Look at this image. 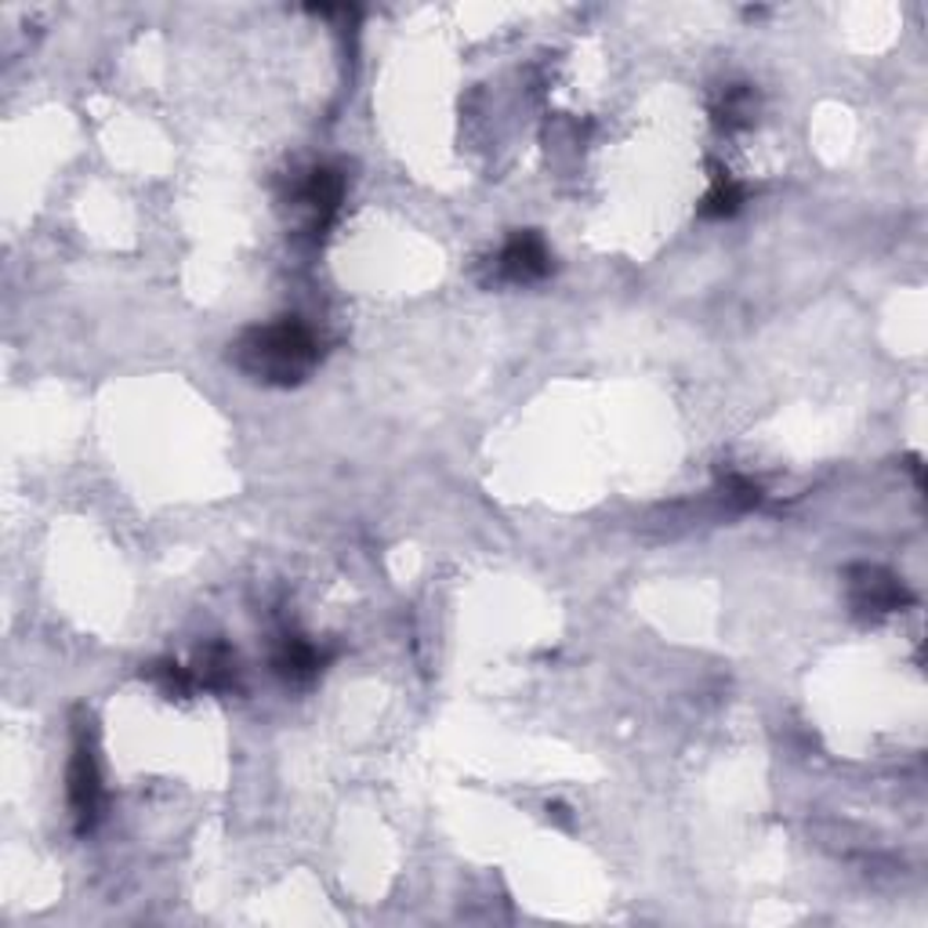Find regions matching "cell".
Wrapping results in <instances>:
<instances>
[{
  "mask_svg": "<svg viewBox=\"0 0 928 928\" xmlns=\"http://www.w3.org/2000/svg\"><path fill=\"white\" fill-rule=\"evenodd\" d=\"M316 338L313 330L297 319H280V324L258 327L236 344V363L247 374H254L269 385H294L316 363Z\"/></svg>",
  "mask_w": 928,
  "mask_h": 928,
  "instance_id": "obj_1",
  "label": "cell"
},
{
  "mask_svg": "<svg viewBox=\"0 0 928 928\" xmlns=\"http://www.w3.org/2000/svg\"><path fill=\"white\" fill-rule=\"evenodd\" d=\"M69 808H73V819H77L80 835H88V830L94 827V819H99V808H102L99 766H94L91 740H88L84 729L77 733L73 761H69Z\"/></svg>",
  "mask_w": 928,
  "mask_h": 928,
  "instance_id": "obj_2",
  "label": "cell"
},
{
  "mask_svg": "<svg viewBox=\"0 0 928 928\" xmlns=\"http://www.w3.org/2000/svg\"><path fill=\"white\" fill-rule=\"evenodd\" d=\"M497 269H501V276L508 283H533V280L548 276V269H552L548 247H544L537 233H519L508 240Z\"/></svg>",
  "mask_w": 928,
  "mask_h": 928,
  "instance_id": "obj_3",
  "label": "cell"
},
{
  "mask_svg": "<svg viewBox=\"0 0 928 928\" xmlns=\"http://www.w3.org/2000/svg\"><path fill=\"white\" fill-rule=\"evenodd\" d=\"M852 599L860 610L889 613V610H896V606L907 602V591H903V585L896 577L882 574V569L860 566V569H852Z\"/></svg>",
  "mask_w": 928,
  "mask_h": 928,
  "instance_id": "obj_4",
  "label": "cell"
},
{
  "mask_svg": "<svg viewBox=\"0 0 928 928\" xmlns=\"http://www.w3.org/2000/svg\"><path fill=\"white\" fill-rule=\"evenodd\" d=\"M341 200H344V182H341V174L330 171V168L313 171V178H308L305 189H302V204H305L308 214H313V229H316V233L327 229V225L335 222Z\"/></svg>",
  "mask_w": 928,
  "mask_h": 928,
  "instance_id": "obj_5",
  "label": "cell"
},
{
  "mask_svg": "<svg viewBox=\"0 0 928 928\" xmlns=\"http://www.w3.org/2000/svg\"><path fill=\"white\" fill-rule=\"evenodd\" d=\"M319 664H324V657H319V649L305 638H287L280 649V657H276L280 675L291 678V682H305V678H313L319 671Z\"/></svg>",
  "mask_w": 928,
  "mask_h": 928,
  "instance_id": "obj_6",
  "label": "cell"
},
{
  "mask_svg": "<svg viewBox=\"0 0 928 928\" xmlns=\"http://www.w3.org/2000/svg\"><path fill=\"white\" fill-rule=\"evenodd\" d=\"M744 204V193H740V185L729 182V178H718L715 189L704 196V204H700V214L704 218H729V214H736Z\"/></svg>",
  "mask_w": 928,
  "mask_h": 928,
  "instance_id": "obj_7",
  "label": "cell"
},
{
  "mask_svg": "<svg viewBox=\"0 0 928 928\" xmlns=\"http://www.w3.org/2000/svg\"><path fill=\"white\" fill-rule=\"evenodd\" d=\"M200 682L207 689H225L233 686V660L225 657V649H211L204 664H200Z\"/></svg>",
  "mask_w": 928,
  "mask_h": 928,
  "instance_id": "obj_8",
  "label": "cell"
},
{
  "mask_svg": "<svg viewBox=\"0 0 928 928\" xmlns=\"http://www.w3.org/2000/svg\"><path fill=\"white\" fill-rule=\"evenodd\" d=\"M747 116H751V91H747V88L725 91V102H722V110H718V121H722L725 127H736V124H744Z\"/></svg>",
  "mask_w": 928,
  "mask_h": 928,
  "instance_id": "obj_9",
  "label": "cell"
},
{
  "mask_svg": "<svg viewBox=\"0 0 928 928\" xmlns=\"http://www.w3.org/2000/svg\"><path fill=\"white\" fill-rule=\"evenodd\" d=\"M152 678H157V682L174 697H182L193 689V675H189L185 668H178V664H157V668H152Z\"/></svg>",
  "mask_w": 928,
  "mask_h": 928,
  "instance_id": "obj_10",
  "label": "cell"
},
{
  "mask_svg": "<svg viewBox=\"0 0 928 928\" xmlns=\"http://www.w3.org/2000/svg\"><path fill=\"white\" fill-rule=\"evenodd\" d=\"M729 501H736L740 508H751V505L761 501V490H758L755 483H747V479H740V475H733V479H729Z\"/></svg>",
  "mask_w": 928,
  "mask_h": 928,
  "instance_id": "obj_11",
  "label": "cell"
}]
</instances>
